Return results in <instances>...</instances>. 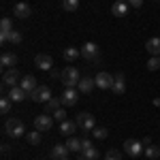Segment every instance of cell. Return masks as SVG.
<instances>
[{"mask_svg":"<svg viewBox=\"0 0 160 160\" xmlns=\"http://www.w3.org/2000/svg\"><path fill=\"white\" fill-rule=\"evenodd\" d=\"M4 132L9 137H22V135H28V130H26V124L19 120V118H9L7 122H4Z\"/></svg>","mask_w":160,"mask_h":160,"instance_id":"cell-1","label":"cell"},{"mask_svg":"<svg viewBox=\"0 0 160 160\" xmlns=\"http://www.w3.org/2000/svg\"><path fill=\"white\" fill-rule=\"evenodd\" d=\"M79 81H81V73L75 66H66L62 71V83H64V88H79Z\"/></svg>","mask_w":160,"mask_h":160,"instance_id":"cell-2","label":"cell"},{"mask_svg":"<svg viewBox=\"0 0 160 160\" xmlns=\"http://www.w3.org/2000/svg\"><path fill=\"white\" fill-rule=\"evenodd\" d=\"M75 122H77V126L81 128V132H92V130L96 128V122H94V115H90L88 111H81V113H77Z\"/></svg>","mask_w":160,"mask_h":160,"instance_id":"cell-3","label":"cell"},{"mask_svg":"<svg viewBox=\"0 0 160 160\" xmlns=\"http://www.w3.org/2000/svg\"><path fill=\"white\" fill-rule=\"evenodd\" d=\"M81 58H86L88 62H96L100 58V49L96 43H86V45H81Z\"/></svg>","mask_w":160,"mask_h":160,"instance_id":"cell-4","label":"cell"},{"mask_svg":"<svg viewBox=\"0 0 160 160\" xmlns=\"http://www.w3.org/2000/svg\"><path fill=\"white\" fill-rule=\"evenodd\" d=\"M51 126H53V115H49V113H41L34 118V128L41 132H47Z\"/></svg>","mask_w":160,"mask_h":160,"instance_id":"cell-5","label":"cell"},{"mask_svg":"<svg viewBox=\"0 0 160 160\" xmlns=\"http://www.w3.org/2000/svg\"><path fill=\"white\" fill-rule=\"evenodd\" d=\"M124 152L128 154V156H139L141 152H145V148H143V143L141 141H135V139H126L124 141Z\"/></svg>","mask_w":160,"mask_h":160,"instance_id":"cell-6","label":"cell"},{"mask_svg":"<svg viewBox=\"0 0 160 160\" xmlns=\"http://www.w3.org/2000/svg\"><path fill=\"white\" fill-rule=\"evenodd\" d=\"M62 105L64 107H73L75 102H77V98H79V90L77 88H66L64 92H62Z\"/></svg>","mask_w":160,"mask_h":160,"instance_id":"cell-7","label":"cell"},{"mask_svg":"<svg viewBox=\"0 0 160 160\" xmlns=\"http://www.w3.org/2000/svg\"><path fill=\"white\" fill-rule=\"evenodd\" d=\"M2 86L13 88V86H19V73L17 68H7L4 75H2Z\"/></svg>","mask_w":160,"mask_h":160,"instance_id":"cell-8","label":"cell"},{"mask_svg":"<svg viewBox=\"0 0 160 160\" xmlns=\"http://www.w3.org/2000/svg\"><path fill=\"white\" fill-rule=\"evenodd\" d=\"M30 98L34 100V102H47L51 98V90L47 86H38L32 94H30Z\"/></svg>","mask_w":160,"mask_h":160,"instance_id":"cell-9","label":"cell"},{"mask_svg":"<svg viewBox=\"0 0 160 160\" xmlns=\"http://www.w3.org/2000/svg\"><path fill=\"white\" fill-rule=\"evenodd\" d=\"M94 81H96V86H98L100 90H111V88H113V75L98 73L96 77H94Z\"/></svg>","mask_w":160,"mask_h":160,"instance_id":"cell-10","label":"cell"},{"mask_svg":"<svg viewBox=\"0 0 160 160\" xmlns=\"http://www.w3.org/2000/svg\"><path fill=\"white\" fill-rule=\"evenodd\" d=\"M128 11H130V4L126 0H115L113 7H111V13L115 17H124V15H128Z\"/></svg>","mask_w":160,"mask_h":160,"instance_id":"cell-11","label":"cell"},{"mask_svg":"<svg viewBox=\"0 0 160 160\" xmlns=\"http://www.w3.org/2000/svg\"><path fill=\"white\" fill-rule=\"evenodd\" d=\"M34 64H37L41 71H51V66H53V58L47 56V53H38L37 58H34Z\"/></svg>","mask_w":160,"mask_h":160,"instance_id":"cell-12","label":"cell"},{"mask_svg":"<svg viewBox=\"0 0 160 160\" xmlns=\"http://www.w3.org/2000/svg\"><path fill=\"white\" fill-rule=\"evenodd\" d=\"M7 96H9V98H11L13 102H19V100L28 98L30 94H28V92H26V90H24L22 86H13L11 90H9V94H7Z\"/></svg>","mask_w":160,"mask_h":160,"instance_id":"cell-13","label":"cell"},{"mask_svg":"<svg viewBox=\"0 0 160 160\" xmlns=\"http://www.w3.org/2000/svg\"><path fill=\"white\" fill-rule=\"evenodd\" d=\"M15 64H17V56L13 51H4L0 58V66L2 68H15Z\"/></svg>","mask_w":160,"mask_h":160,"instance_id":"cell-14","label":"cell"},{"mask_svg":"<svg viewBox=\"0 0 160 160\" xmlns=\"http://www.w3.org/2000/svg\"><path fill=\"white\" fill-rule=\"evenodd\" d=\"M13 13H15V17L26 19V17H30L32 9H30V4H28V2H17V4H15V9H13Z\"/></svg>","mask_w":160,"mask_h":160,"instance_id":"cell-15","label":"cell"},{"mask_svg":"<svg viewBox=\"0 0 160 160\" xmlns=\"http://www.w3.org/2000/svg\"><path fill=\"white\" fill-rule=\"evenodd\" d=\"M115 94H124L126 92V79H124L122 73H118L115 77H113V88H111Z\"/></svg>","mask_w":160,"mask_h":160,"instance_id":"cell-16","label":"cell"},{"mask_svg":"<svg viewBox=\"0 0 160 160\" xmlns=\"http://www.w3.org/2000/svg\"><path fill=\"white\" fill-rule=\"evenodd\" d=\"M68 152H71V149L66 148V145H53L49 156L53 160H62V158H68Z\"/></svg>","mask_w":160,"mask_h":160,"instance_id":"cell-17","label":"cell"},{"mask_svg":"<svg viewBox=\"0 0 160 160\" xmlns=\"http://www.w3.org/2000/svg\"><path fill=\"white\" fill-rule=\"evenodd\" d=\"M19 86L24 88L26 92H28V94H32V92H34V90H37V79H34V77H32V75H26L24 79H22V81H19Z\"/></svg>","mask_w":160,"mask_h":160,"instance_id":"cell-18","label":"cell"},{"mask_svg":"<svg viewBox=\"0 0 160 160\" xmlns=\"http://www.w3.org/2000/svg\"><path fill=\"white\" fill-rule=\"evenodd\" d=\"M94 86H96V81L92 79V77H81V81H79V92H83V94H90L92 90H94Z\"/></svg>","mask_w":160,"mask_h":160,"instance_id":"cell-19","label":"cell"},{"mask_svg":"<svg viewBox=\"0 0 160 160\" xmlns=\"http://www.w3.org/2000/svg\"><path fill=\"white\" fill-rule=\"evenodd\" d=\"M62 56H64V60H66V62H75V60L81 58V49H77V47H64Z\"/></svg>","mask_w":160,"mask_h":160,"instance_id":"cell-20","label":"cell"},{"mask_svg":"<svg viewBox=\"0 0 160 160\" xmlns=\"http://www.w3.org/2000/svg\"><path fill=\"white\" fill-rule=\"evenodd\" d=\"M79 126H77V122H71V120H64V122L60 124V132L66 137H73V132L77 130Z\"/></svg>","mask_w":160,"mask_h":160,"instance_id":"cell-21","label":"cell"},{"mask_svg":"<svg viewBox=\"0 0 160 160\" xmlns=\"http://www.w3.org/2000/svg\"><path fill=\"white\" fill-rule=\"evenodd\" d=\"M0 41H2V43H7V41H11V43H22V34H19L17 30H11V32H0Z\"/></svg>","mask_w":160,"mask_h":160,"instance_id":"cell-22","label":"cell"},{"mask_svg":"<svg viewBox=\"0 0 160 160\" xmlns=\"http://www.w3.org/2000/svg\"><path fill=\"white\" fill-rule=\"evenodd\" d=\"M145 47H148L149 56H160V38H158V37L149 38L148 43H145Z\"/></svg>","mask_w":160,"mask_h":160,"instance_id":"cell-23","label":"cell"},{"mask_svg":"<svg viewBox=\"0 0 160 160\" xmlns=\"http://www.w3.org/2000/svg\"><path fill=\"white\" fill-rule=\"evenodd\" d=\"M62 107V98H49L47 102H45V113H53V111H58Z\"/></svg>","mask_w":160,"mask_h":160,"instance_id":"cell-24","label":"cell"},{"mask_svg":"<svg viewBox=\"0 0 160 160\" xmlns=\"http://www.w3.org/2000/svg\"><path fill=\"white\" fill-rule=\"evenodd\" d=\"M66 148L71 149V152H81V139H77V137H68Z\"/></svg>","mask_w":160,"mask_h":160,"instance_id":"cell-25","label":"cell"},{"mask_svg":"<svg viewBox=\"0 0 160 160\" xmlns=\"http://www.w3.org/2000/svg\"><path fill=\"white\" fill-rule=\"evenodd\" d=\"M62 9L68 13H73L79 9V0H62Z\"/></svg>","mask_w":160,"mask_h":160,"instance_id":"cell-26","label":"cell"},{"mask_svg":"<svg viewBox=\"0 0 160 160\" xmlns=\"http://www.w3.org/2000/svg\"><path fill=\"white\" fill-rule=\"evenodd\" d=\"M145 156H148L149 160L158 158V156H160V148H158V145H148V148H145Z\"/></svg>","mask_w":160,"mask_h":160,"instance_id":"cell-27","label":"cell"},{"mask_svg":"<svg viewBox=\"0 0 160 160\" xmlns=\"http://www.w3.org/2000/svg\"><path fill=\"white\" fill-rule=\"evenodd\" d=\"M26 137H28V143H32V145H38L41 143V130H37V128L32 132H28Z\"/></svg>","mask_w":160,"mask_h":160,"instance_id":"cell-28","label":"cell"},{"mask_svg":"<svg viewBox=\"0 0 160 160\" xmlns=\"http://www.w3.org/2000/svg\"><path fill=\"white\" fill-rule=\"evenodd\" d=\"M11 102L13 100L9 98V96H4V98L0 100V113H2V115H7V113L11 111Z\"/></svg>","mask_w":160,"mask_h":160,"instance_id":"cell-29","label":"cell"},{"mask_svg":"<svg viewBox=\"0 0 160 160\" xmlns=\"http://www.w3.org/2000/svg\"><path fill=\"white\" fill-rule=\"evenodd\" d=\"M83 154H86V158H88V160H98V156H100V152L94 148V145H92L90 149H86Z\"/></svg>","mask_w":160,"mask_h":160,"instance_id":"cell-30","label":"cell"},{"mask_svg":"<svg viewBox=\"0 0 160 160\" xmlns=\"http://www.w3.org/2000/svg\"><path fill=\"white\" fill-rule=\"evenodd\" d=\"M148 68L149 71H158L160 68V58L158 56H152V58L148 60Z\"/></svg>","mask_w":160,"mask_h":160,"instance_id":"cell-31","label":"cell"},{"mask_svg":"<svg viewBox=\"0 0 160 160\" xmlns=\"http://www.w3.org/2000/svg\"><path fill=\"white\" fill-rule=\"evenodd\" d=\"M13 30V24L9 17H2V22H0V32H11Z\"/></svg>","mask_w":160,"mask_h":160,"instance_id":"cell-32","label":"cell"},{"mask_svg":"<svg viewBox=\"0 0 160 160\" xmlns=\"http://www.w3.org/2000/svg\"><path fill=\"white\" fill-rule=\"evenodd\" d=\"M107 135H109L107 128H98V126H96V128L92 130V137H94V139H107Z\"/></svg>","mask_w":160,"mask_h":160,"instance_id":"cell-33","label":"cell"},{"mask_svg":"<svg viewBox=\"0 0 160 160\" xmlns=\"http://www.w3.org/2000/svg\"><path fill=\"white\" fill-rule=\"evenodd\" d=\"M51 115H53V120H56V122H60V124L64 122V120H66V111L62 109V107H60V109H58V111H53Z\"/></svg>","mask_w":160,"mask_h":160,"instance_id":"cell-34","label":"cell"},{"mask_svg":"<svg viewBox=\"0 0 160 160\" xmlns=\"http://www.w3.org/2000/svg\"><path fill=\"white\" fill-rule=\"evenodd\" d=\"M105 160H122V156H120V152H118V149H107Z\"/></svg>","mask_w":160,"mask_h":160,"instance_id":"cell-35","label":"cell"},{"mask_svg":"<svg viewBox=\"0 0 160 160\" xmlns=\"http://www.w3.org/2000/svg\"><path fill=\"white\" fill-rule=\"evenodd\" d=\"M92 148V141L90 139H86V137H81V152H86V149Z\"/></svg>","mask_w":160,"mask_h":160,"instance_id":"cell-36","label":"cell"},{"mask_svg":"<svg viewBox=\"0 0 160 160\" xmlns=\"http://www.w3.org/2000/svg\"><path fill=\"white\" fill-rule=\"evenodd\" d=\"M128 4H132V7H141L143 4V0H126Z\"/></svg>","mask_w":160,"mask_h":160,"instance_id":"cell-37","label":"cell"},{"mask_svg":"<svg viewBox=\"0 0 160 160\" xmlns=\"http://www.w3.org/2000/svg\"><path fill=\"white\" fill-rule=\"evenodd\" d=\"M141 143H143V148H148V145H152V143H149V137H143V139H141Z\"/></svg>","mask_w":160,"mask_h":160,"instance_id":"cell-38","label":"cell"},{"mask_svg":"<svg viewBox=\"0 0 160 160\" xmlns=\"http://www.w3.org/2000/svg\"><path fill=\"white\" fill-rule=\"evenodd\" d=\"M154 105H156V107H160V98H154Z\"/></svg>","mask_w":160,"mask_h":160,"instance_id":"cell-39","label":"cell"},{"mask_svg":"<svg viewBox=\"0 0 160 160\" xmlns=\"http://www.w3.org/2000/svg\"><path fill=\"white\" fill-rule=\"evenodd\" d=\"M62 160H68V158H62Z\"/></svg>","mask_w":160,"mask_h":160,"instance_id":"cell-40","label":"cell"},{"mask_svg":"<svg viewBox=\"0 0 160 160\" xmlns=\"http://www.w3.org/2000/svg\"><path fill=\"white\" fill-rule=\"evenodd\" d=\"M158 2H160V0H158Z\"/></svg>","mask_w":160,"mask_h":160,"instance_id":"cell-41","label":"cell"}]
</instances>
